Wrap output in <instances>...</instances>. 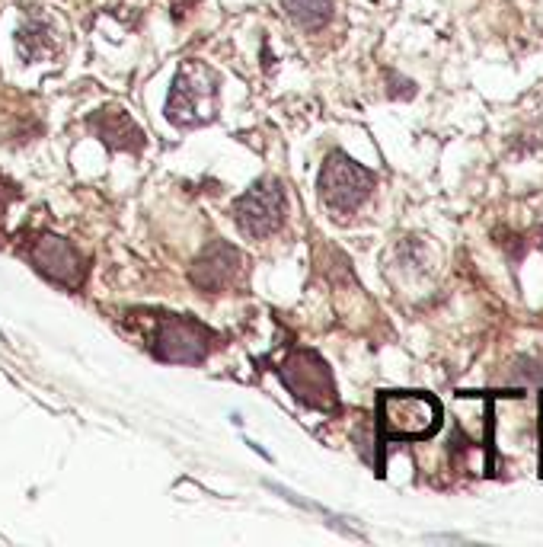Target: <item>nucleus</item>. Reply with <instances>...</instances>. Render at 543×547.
I'll list each match as a JSON object with an SVG mask.
<instances>
[{
	"label": "nucleus",
	"mask_w": 543,
	"mask_h": 547,
	"mask_svg": "<svg viewBox=\"0 0 543 547\" xmlns=\"http://www.w3.org/2000/svg\"><path fill=\"white\" fill-rule=\"evenodd\" d=\"M243 272V256L237 247L224 244V240H211L208 250L195 260L189 279L195 288H202V292L215 295V292H227V288H234V282L240 279Z\"/></svg>",
	"instance_id": "6e6552de"
},
{
	"label": "nucleus",
	"mask_w": 543,
	"mask_h": 547,
	"mask_svg": "<svg viewBox=\"0 0 543 547\" xmlns=\"http://www.w3.org/2000/svg\"><path fill=\"white\" fill-rule=\"evenodd\" d=\"M215 100H218V74L202 61H186L173 80L167 119L176 128L205 125L215 119Z\"/></svg>",
	"instance_id": "f03ea898"
},
{
	"label": "nucleus",
	"mask_w": 543,
	"mask_h": 547,
	"mask_svg": "<svg viewBox=\"0 0 543 547\" xmlns=\"http://www.w3.org/2000/svg\"><path fill=\"white\" fill-rule=\"evenodd\" d=\"M90 128L96 132V138L112 151H135L138 154L144 148V132L138 128V122L119 106H106L100 112H93Z\"/></svg>",
	"instance_id": "1a4fd4ad"
},
{
	"label": "nucleus",
	"mask_w": 543,
	"mask_h": 547,
	"mask_svg": "<svg viewBox=\"0 0 543 547\" xmlns=\"http://www.w3.org/2000/svg\"><path fill=\"white\" fill-rule=\"evenodd\" d=\"M234 218L246 237H269L282 228L285 221V189L278 180L256 183L246 196L234 202Z\"/></svg>",
	"instance_id": "423d86ee"
},
{
	"label": "nucleus",
	"mask_w": 543,
	"mask_h": 547,
	"mask_svg": "<svg viewBox=\"0 0 543 547\" xmlns=\"http://www.w3.org/2000/svg\"><path fill=\"white\" fill-rule=\"evenodd\" d=\"M282 7L304 29H323L333 16V0H282Z\"/></svg>",
	"instance_id": "9b49d317"
},
{
	"label": "nucleus",
	"mask_w": 543,
	"mask_h": 547,
	"mask_svg": "<svg viewBox=\"0 0 543 547\" xmlns=\"http://www.w3.org/2000/svg\"><path fill=\"white\" fill-rule=\"evenodd\" d=\"M374 192V173L365 170L349 154L333 151L320 170V199L329 212L336 215H355Z\"/></svg>",
	"instance_id": "7ed1b4c3"
},
{
	"label": "nucleus",
	"mask_w": 543,
	"mask_h": 547,
	"mask_svg": "<svg viewBox=\"0 0 543 547\" xmlns=\"http://www.w3.org/2000/svg\"><path fill=\"white\" fill-rule=\"evenodd\" d=\"M441 426L438 400L419 391H384L377 397V432L384 442L429 439Z\"/></svg>",
	"instance_id": "f257e3e1"
},
{
	"label": "nucleus",
	"mask_w": 543,
	"mask_h": 547,
	"mask_svg": "<svg viewBox=\"0 0 543 547\" xmlns=\"http://www.w3.org/2000/svg\"><path fill=\"white\" fill-rule=\"evenodd\" d=\"M10 186H7V180H4V176H0V215H4L7 212V202H10V196H13V192H7Z\"/></svg>",
	"instance_id": "f8f14e48"
},
{
	"label": "nucleus",
	"mask_w": 543,
	"mask_h": 547,
	"mask_svg": "<svg viewBox=\"0 0 543 547\" xmlns=\"http://www.w3.org/2000/svg\"><path fill=\"white\" fill-rule=\"evenodd\" d=\"M16 48H20L26 61H36L55 52V20L45 16L42 7H29L23 26L16 29Z\"/></svg>",
	"instance_id": "9d476101"
},
{
	"label": "nucleus",
	"mask_w": 543,
	"mask_h": 547,
	"mask_svg": "<svg viewBox=\"0 0 543 547\" xmlns=\"http://www.w3.org/2000/svg\"><path fill=\"white\" fill-rule=\"evenodd\" d=\"M215 349V333L195 317H179V314H160L157 317V333H154V352L163 362L176 365H199L208 359V352Z\"/></svg>",
	"instance_id": "39448f33"
},
{
	"label": "nucleus",
	"mask_w": 543,
	"mask_h": 547,
	"mask_svg": "<svg viewBox=\"0 0 543 547\" xmlns=\"http://www.w3.org/2000/svg\"><path fill=\"white\" fill-rule=\"evenodd\" d=\"M29 263L36 266L45 279L71 288V292H77V288L87 282V256L80 253L71 240L55 237V234H42L36 244L29 247Z\"/></svg>",
	"instance_id": "0eeeda50"
},
{
	"label": "nucleus",
	"mask_w": 543,
	"mask_h": 547,
	"mask_svg": "<svg viewBox=\"0 0 543 547\" xmlns=\"http://www.w3.org/2000/svg\"><path fill=\"white\" fill-rule=\"evenodd\" d=\"M285 388L301 400L304 407H314V410H336L339 407V394H336V381L329 365L317 356L314 349H294L285 356L282 368Z\"/></svg>",
	"instance_id": "20e7f679"
}]
</instances>
